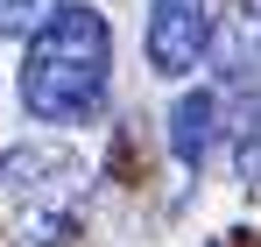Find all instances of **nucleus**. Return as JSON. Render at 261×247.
Masks as SVG:
<instances>
[{
	"label": "nucleus",
	"mask_w": 261,
	"mask_h": 247,
	"mask_svg": "<svg viewBox=\"0 0 261 247\" xmlns=\"http://www.w3.org/2000/svg\"><path fill=\"white\" fill-rule=\"evenodd\" d=\"M113 92V29L99 7H64L57 21H43L29 36V57H21V106L29 120L43 127H85L99 120Z\"/></svg>",
	"instance_id": "nucleus-1"
},
{
	"label": "nucleus",
	"mask_w": 261,
	"mask_h": 247,
	"mask_svg": "<svg viewBox=\"0 0 261 247\" xmlns=\"http://www.w3.org/2000/svg\"><path fill=\"white\" fill-rule=\"evenodd\" d=\"M0 205L21 247H64L85 212V163L57 141H21L0 156Z\"/></svg>",
	"instance_id": "nucleus-2"
},
{
	"label": "nucleus",
	"mask_w": 261,
	"mask_h": 247,
	"mask_svg": "<svg viewBox=\"0 0 261 247\" xmlns=\"http://www.w3.org/2000/svg\"><path fill=\"white\" fill-rule=\"evenodd\" d=\"M219 42V21L205 0H148V64L163 78H191Z\"/></svg>",
	"instance_id": "nucleus-3"
},
{
	"label": "nucleus",
	"mask_w": 261,
	"mask_h": 247,
	"mask_svg": "<svg viewBox=\"0 0 261 247\" xmlns=\"http://www.w3.org/2000/svg\"><path fill=\"white\" fill-rule=\"evenodd\" d=\"M219 141H226L219 92H212V85H191V92L170 106V156H176L184 169H205V156H212Z\"/></svg>",
	"instance_id": "nucleus-4"
},
{
	"label": "nucleus",
	"mask_w": 261,
	"mask_h": 247,
	"mask_svg": "<svg viewBox=\"0 0 261 247\" xmlns=\"http://www.w3.org/2000/svg\"><path fill=\"white\" fill-rule=\"evenodd\" d=\"M64 7H71V0H0V36H21V42H29L43 21H57Z\"/></svg>",
	"instance_id": "nucleus-5"
}]
</instances>
